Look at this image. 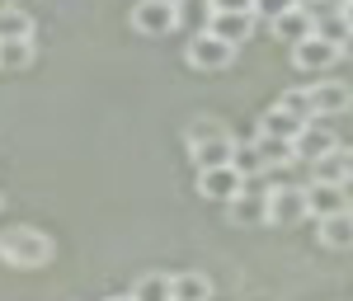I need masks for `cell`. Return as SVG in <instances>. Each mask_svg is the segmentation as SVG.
I'll use <instances>...</instances> for the list:
<instances>
[{
	"label": "cell",
	"mask_w": 353,
	"mask_h": 301,
	"mask_svg": "<svg viewBox=\"0 0 353 301\" xmlns=\"http://www.w3.org/2000/svg\"><path fill=\"white\" fill-rule=\"evenodd\" d=\"M57 245L48 240V231H38V226H10V231H0V259L5 264H14V269H43V264H52Z\"/></svg>",
	"instance_id": "obj_1"
},
{
	"label": "cell",
	"mask_w": 353,
	"mask_h": 301,
	"mask_svg": "<svg viewBox=\"0 0 353 301\" xmlns=\"http://www.w3.org/2000/svg\"><path fill=\"white\" fill-rule=\"evenodd\" d=\"M184 56H189V66H198V71H226V66L236 61V48L221 43L217 33L198 28V33L189 38V48H184Z\"/></svg>",
	"instance_id": "obj_2"
},
{
	"label": "cell",
	"mask_w": 353,
	"mask_h": 301,
	"mask_svg": "<svg viewBox=\"0 0 353 301\" xmlns=\"http://www.w3.org/2000/svg\"><path fill=\"white\" fill-rule=\"evenodd\" d=\"M132 28L141 38H165L170 28H179V5H170V0H137Z\"/></svg>",
	"instance_id": "obj_3"
},
{
	"label": "cell",
	"mask_w": 353,
	"mask_h": 301,
	"mask_svg": "<svg viewBox=\"0 0 353 301\" xmlns=\"http://www.w3.org/2000/svg\"><path fill=\"white\" fill-rule=\"evenodd\" d=\"M306 217H311L306 189L301 184H273L269 189V226H297Z\"/></svg>",
	"instance_id": "obj_4"
},
{
	"label": "cell",
	"mask_w": 353,
	"mask_h": 301,
	"mask_svg": "<svg viewBox=\"0 0 353 301\" xmlns=\"http://www.w3.org/2000/svg\"><path fill=\"white\" fill-rule=\"evenodd\" d=\"M339 56H344V48L330 43V38H321V33H311V38L292 43V66H297V71H330Z\"/></svg>",
	"instance_id": "obj_5"
},
{
	"label": "cell",
	"mask_w": 353,
	"mask_h": 301,
	"mask_svg": "<svg viewBox=\"0 0 353 301\" xmlns=\"http://www.w3.org/2000/svg\"><path fill=\"white\" fill-rule=\"evenodd\" d=\"M306 94H311V113L316 118H339V113L353 109V90L344 81H316Z\"/></svg>",
	"instance_id": "obj_6"
},
{
	"label": "cell",
	"mask_w": 353,
	"mask_h": 301,
	"mask_svg": "<svg viewBox=\"0 0 353 301\" xmlns=\"http://www.w3.org/2000/svg\"><path fill=\"white\" fill-rule=\"evenodd\" d=\"M241 189H245V179L236 174V165H208V169H198V193L212 198V203H231Z\"/></svg>",
	"instance_id": "obj_7"
},
{
	"label": "cell",
	"mask_w": 353,
	"mask_h": 301,
	"mask_svg": "<svg viewBox=\"0 0 353 301\" xmlns=\"http://www.w3.org/2000/svg\"><path fill=\"white\" fill-rule=\"evenodd\" d=\"M226 212L236 226H264L269 221V189H254V184H245L231 203H226Z\"/></svg>",
	"instance_id": "obj_8"
},
{
	"label": "cell",
	"mask_w": 353,
	"mask_h": 301,
	"mask_svg": "<svg viewBox=\"0 0 353 301\" xmlns=\"http://www.w3.org/2000/svg\"><path fill=\"white\" fill-rule=\"evenodd\" d=\"M208 33H217L221 43L241 48L254 33V10H217V14H208Z\"/></svg>",
	"instance_id": "obj_9"
},
{
	"label": "cell",
	"mask_w": 353,
	"mask_h": 301,
	"mask_svg": "<svg viewBox=\"0 0 353 301\" xmlns=\"http://www.w3.org/2000/svg\"><path fill=\"white\" fill-rule=\"evenodd\" d=\"M339 146V137L330 132V127H321V123H306L297 137H292V156H297V165H316L321 156H330Z\"/></svg>",
	"instance_id": "obj_10"
},
{
	"label": "cell",
	"mask_w": 353,
	"mask_h": 301,
	"mask_svg": "<svg viewBox=\"0 0 353 301\" xmlns=\"http://www.w3.org/2000/svg\"><path fill=\"white\" fill-rule=\"evenodd\" d=\"M316 236L325 249H353V207H339L330 217H316Z\"/></svg>",
	"instance_id": "obj_11"
},
{
	"label": "cell",
	"mask_w": 353,
	"mask_h": 301,
	"mask_svg": "<svg viewBox=\"0 0 353 301\" xmlns=\"http://www.w3.org/2000/svg\"><path fill=\"white\" fill-rule=\"evenodd\" d=\"M269 28H273V38H278V43H301V38H311V33H316V19H311V10L297 0V5H292V10H283Z\"/></svg>",
	"instance_id": "obj_12"
},
{
	"label": "cell",
	"mask_w": 353,
	"mask_h": 301,
	"mask_svg": "<svg viewBox=\"0 0 353 301\" xmlns=\"http://www.w3.org/2000/svg\"><path fill=\"white\" fill-rule=\"evenodd\" d=\"M306 207H311V217H330V212H339V207H349V203H344V189H339V184L311 179V184H306Z\"/></svg>",
	"instance_id": "obj_13"
},
{
	"label": "cell",
	"mask_w": 353,
	"mask_h": 301,
	"mask_svg": "<svg viewBox=\"0 0 353 301\" xmlns=\"http://www.w3.org/2000/svg\"><path fill=\"white\" fill-rule=\"evenodd\" d=\"M198 169H208V165H231V151H236V137L226 132V137H208V141H193L189 146Z\"/></svg>",
	"instance_id": "obj_14"
},
{
	"label": "cell",
	"mask_w": 353,
	"mask_h": 301,
	"mask_svg": "<svg viewBox=\"0 0 353 301\" xmlns=\"http://www.w3.org/2000/svg\"><path fill=\"white\" fill-rule=\"evenodd\" d=\"M170 301H212L208 273H174L170 278Z\"/></svg>",
	"instance_id": "obj_15"
},
{
	"label": "cell",
	"mask_w": 353,
	"mask_h": 301,
	"mask_svg": "<svg viewBox=\"0 0 353 301\" xmlns=\"http://www.w3.org/2000/svg\"><path fill=\"white\" fill-rule=\"evenodd\" d=\"M301 127H306V118H292L288 109H278V104H273V109L264 113V118H259V127H254V132H264V137H283V141H292V137L301 132Z\"/></svg>",
	"instance_id": "obj_16"
},
{
	"label": "cell",
	"mask_w": 353,
	"mask_h": 301,
	"mask_svg": "<svg viewBox=\"0 0 353 301\" xmlns=\"http://www.w3.org/2000/svg\"><path fill=\"white\" fill-rule=\"evenodd\" d=\"M33 14L19 10V5H5L0 10V43H10V38H33Z\"/></svg>",
	"instance_id": "obj_17"
},
{
	"label": "cell",
	"mask_w": 353,
	"mask_h": 301,
	"mask_svg": "<svg viewBox=\"0 0 353 301\" xmlns=\"http://www.w3.org/2000/svg\"><path fill=\"white\" fill-rule=\"evenodd\" d=\"M254 146H259V156H264V165H269V169H283V165H297V156H292V141H283V137H264V132H254Z\"/></svg>",
	"instance_id": "obj_18"
},
{
	"label": "cell",
	"mask_w": 353,
	"mask_h": 301,
	"mask_svg": "<svg viewBox=\"0 0 353 301\" xmlns=\"http://www.w3.org/2000/svg\"><path fill=\"white\" fill-rule=\"evenodd\" d=\"M231 165H236V174H241L245 184H250V179H259V174H264V169H269V165H264V156H259V146H254V141H236V151H231Z\"/></svg>",
	"instance_id": "obj_19"
},
{
	"label": "cell",
	"mask_w": 353,
	"mask_h": 301,
	"mask_svg": "<svg viewBox=\"0 0 353 301\" xmlns=\"http://www.w3.org/2000/svg\"><path fill=\"white\" fill-rule=\"evenodd\" d=\"M33 61V38H10L0 43V71H24Z\"/></svg>",
	"instance_id": "obj_20"
},
{
	"label": "cell",
	"mask_w": 353,
	"mask_h": 301,
	"mask_svg": "<svg viewBox=\"0 0 353 301\" xmlns=\"http://www.w3.org/2000/svg\"><path fill=\"white\" fill-rule=\"evenodd\" d=\"M132 297L137 301H170V278H165V273H146L132 287Z\"/></svg>",
	"instance_id": "obj_21"
},
{
	"label": "cell",
	"mask_w": 353,
	"mask_h": 301,
	"mask_svg": "<svg viewBox=\"0 0 353 301\" xmlns=\"http://www.w3.org/2000/svg\"><path fill=\"white\" fill-rule=\"evenodd\" d=\"M278 109H288L292 118H306V123L316 118V113H311V94H306V90H283V94H278Z\"/></svg>",
	"instance_id": "obj_22"
},
{
	"label": "cell",
	"mask_w": 353,
	"mask_h": 301,
	"mask_svg": "<svg viewBox=\"0 0 353 301\" xmlns=\"http://www.w3.org/2000/svg\"><path fill=\"white\" fill-rule=\"evenodd\" d=\"M208 137H226V127H221L217 118H193L189 132H184V141L193 146V141H208Z\"/></svg>",
	"instance_id": "obj_23"
},
{
	"label": "cell",
	"mask_w": 353,
	"mask_h": 301,
	"mask_svg": "<svg viewBox=\"0 0 353 301\" xmlns=\"http://www.w3.org/2000/svg\"><path fill=\"white\" fill-rule=\"evenodd\" d=\"M292 5H297V0H254V5H250V10H254V19H278V14H283V10H292Z\"/></svg>",
	"instance_id": "obj_24"
},
{
	"label": "cell",
	"mask_w": 353,
	"mask_h": 301,
	"mask_svg": "<svg viewBox=\"0 0 353 301\" xmlns=\"http://www.w3.org/2000/svg\"><path fill=\"white\" fill-rule=\"evenodd\" d=\"M254 0H208V10L217 14V10H250Z\"/></svg>",
	"instance_id": "obj_25"
},
{
	"label": "cell",
	"mask_w": 353,
	"mask_h": 301,
	"mask_svg": "<svg viewBox=\"0 0 353 301\" xmlns=\"http://www.w3.org/2000/svg\"><path fill=\"white\" fill-rule=\"evenodd\" d=\"M339 160H344V174H353V146H339Z\"/></svg>",
	"instance_id": "obj_26"
},
{
	"label": "cell",
	"mask_w": 353,
	"mask_h": 301,
	"mask_svg": "<svg viewBox=\"0 0 353 301\" xmlns=\"http://www.w3.org/2000/svg\"><path fill=\"white\" fill-rule=\"evenodd\" d=\"M339 189H344V203L353 207V174H344V179H339Z\"/></svg>",
	"instance_id": "obj_27"
},
{
	"label": "cell",
	"mask_w": 353,
	"mask_h": 301,
	"mask_svg": "<svg viewBox=\"0 0 353 301\" xmlns=\"http://www.w3.org/2000/svg\"><path fill=\"white\" fill-rule=\"evenodd\" d=\"M344 19H349V33H353V0H344Z\"/></svg>",
	"instance_id": "obj_28"
},
{
	"label": "cell",
	"mask_w": 353,
	"mask_h": 301,
	"mask_svg": "<svg viewBox=\"0 0 353 301\" xmlns=\"http://www.w3.org/2000/svg\"><path fill=\"white\" fill-rule=\"evenodd\" d=\"M104 301H137V297H132V292H128V297H104Z\"/></svg>",
	"instance_id": "obj_29"
},
{
	"label": "cell",
	"mask_w": 353,
	"mask_h": 301,
	"mask_svg": "<svg viewBox=\"0 0 353 301\" xmlns=\"http://www.w3.org/2000/svg\"><path fill=\"white\" fill-rule=\"evenodd\" d=\"M344 52H353V33H349V38H344Z\"/></svg>",
	"instance_id": "obj_30"
},
{
	"label": "cell",
	"mask_w": 353,
	"mask_h": 301,
	"mask_svg": "<svg viewBox=\"0 0 353 301\" xmlns=\"http://www.w3.org/2000/svg\"><path fill=\"white\" fill-rule=\"evenodd\" d=\"M325 5H334V10H344V0H325Z\"/></svg>",
	"instance_id": "obj_31"
},
{
	"label": "cell",
	"mask_w": 353,
	"mask_h": 301,
	"mask_svg": "<svg viewBox=\"0 0 353 301\" xmlns=\"http://www.w3.org/2000/svg\"><path fill=\"white\" fill-rule=\"evenodd\" d=\"M5 5H19V0H0V10H5Z\"/></svg>",
	"instance_id": "obj_32"
},
{
	"label": "cell",
	"mask_w": 353,
	"mask_h": 301,
	"mask_svg": "<svg viewBox=\"0 0 353 301\" xmlns=\"http://www.w3.org/2000/svg\"><path fill=\"white\" fill-rule=\"evenodd\" d=\"M170 5H179V0H170Z\"/></svg>",
	"instance_id": "obj_33"
}]
</instances>
